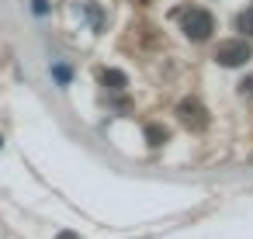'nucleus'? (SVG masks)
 <instances>
[{"instance_id": "nucleus-10", "label": "nucleus", "mask_w": 253, "mask_h": 239, "mask_svg": "<svg viewBox=\"0 0 253 239\" xmlns=\"http://www.w3.org/2000/svg\"><path fill=\"white\" fill-rule=\"evenodd\" d=\"M243 94H253V77H250V80L243 83Z\"/></svg>"}, {"instance_id": "nucleus-8", "label": "nucleus", "mask_w": 253, "mask_h": 239, "mask_svg": "<svg viewBox=\"0 0 253 239\" xmlns=\"http://www.w3.org/2000/svg\"><path fill=\"white\" fill-rule=\"evenodd\" d=\"M52 73H56V77H59V83H70V70H66V66H56V70H52Z\"/></svg>"}, {"instance_id": "nucleus-3", "label": "nucleus", "mask_w": 253, "mask_h": 239, "mask_svg": "<svg viewBox=\"0 0 253 239\" xmlns=\"http://www.w3.org/2000/svg\"><path fill=\"white\" fill-rule=\"evenodd\" d=\"M177 115H180V121L187 125V128H205V108L198 104V101H180L177 104Z\"/></svg>"}, {"instance_id": "nucleus-9", "label": "nucleus", "mask_w": 253, "mask_h": 239, "mask_svg": "<svg viewBox=\"0 0 253 239\" xmlns=\"http://www.w3.org/2000/svg\"><path fill=\"white\" fill-rule=\"evenodd\" d=\"M32 11H35V14H49V7H45V0H32Z\"/></svg>"}, {"instance_id": "nucleus-7", "label": "nucleus", "mask_w": 253, "mask_h": 239, "mask_svg": "<svg viewBox=\"0 0 253 239\" xmlns=\"http://www.w3.org/2000/svg\"><path fill=\"white\" fill-rule=\"evenodd\" d=\"M87 18H90V25H94V28H101V21H104V14H101L97 7H90V4H87Z\"/></svg>"}, {"instance_id": "nucleus-12", "label": "nucleus", "mask_w": 253, "mask_h": 239, "mask_svg": "<svg viewBox=\"0 0 253 239\" xmlns=\"http://www.w3.org/2000/svg\"><path fill=\"white\" fill-rule=\"evenodd\" d=\"M0 146H4V139H0Z\"/></svg>"}, {"instance_id": "nucleus-2", "label": "nucleus", "mask_w": 253, "mask_h": 239, "mask_svg": "<svg viewBox=\"0 0 253 239\" xmlns=\"http://www.w3.org/2000/svg\"><path fill=\"white\" fill-rule=\"evenodd\" d=\"M215 59H218V66H246V63L253 59V45H250V42H243V39L225 42V45H218Z\"/></svg>"}, {"instance_id": "nucleus-5", "label": "nucleus", "mask_w": 253, "mask_h": 239, "mask_svg": "<svg viewBox=\"0 0 253 239\" xmlns=\"http://www.w3.org/2000/svg\"><path fill=\"white\" fill-rule=\"evenodd\" d=\"M101 80H104L111 90H122V87H125V73H118V70H104Z\"/></svg>"}, {"instance_id": "nucleus-11", "label": "nucleus", "mask_w": 253, "mask_h": 239, "mask_svg": "<svg viewBox=\"0 0 253 239\" xmlns=\"http://www.w3.org/2000/svg\"><path fill=\"white\" fill-rule=\"evenodd\" d=\"M59 239H73V236H59Z\"/></svg>"}, {"instance_id": "nucleus-6", "label": "nucleus", "mask_w": 253, "mask_h": 239, "mask_svg": "<svg viewBox=\"0 0 253 239\" xmlns=\"http://www.w3.org/2000/svg\"><path fill=\"white\" fill-rule=\"evenodd\" d=\"M146 135H149V139H153V146H160V142H163V139H167V128H160V125H153V128H149V132H146Z\"/></svg>"}, {"instance_id": "nucleus-4", "label": "nucleus", "mask_w": 253, "mask_h": 239, "mask_svg": "<svg viewBox=\"0 0 253 239\" xmlns=\"http://www.w3.org/2000/svg\"><path fill=\"white\" fill-rule=\"evenodd\" d=\"M236 32H243L246 39H253V7H246V11L236 14Z\"/></svg>"}, {"instance_id": "nucleus-1", "label": "nucleus", "mask_w": 253, "mask_h": 239, "mask_svg": "<svg viewBox=\"0 0 253 239\" xmlns=\"http://www.w3.org/2000/svg\"><path fill=\"white\" fill-rule=\"evenodd\" d=\"M180 28H184V35H187L191 42H205V39L215 32V21H211V14H208V11L191 7V11H184V14H180Z\"/></svg>"}]
</instances>
